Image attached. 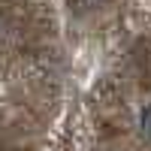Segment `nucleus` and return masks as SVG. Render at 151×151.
<instances>
[{
	"label": "nucleus",
	"mask_w": 151,
	"mask_h": 151,
	"mask_svg": "<svg viewBox=\"0 0 151 151\" xmlns=\"http://www.w3.org/2000/svg\"><path fill=\"white\" fill-rule=\"evenodd\" d=\"M139 130H142V136L151 142V103L148 106H142V112H139Z\"/></svg>",
	"instance_id": "obj_2"
},
{
	"label": "nucleus",
	"mask_w": 151,
	"mask_h": 151,
	"mask_svg": "<svg viewBox=\"0 0 151 151\" xmlns=\"http://www.w3.org/2000/svg\"><path fill=\"white\" fill-rule=\"evenodd\" d=\"M70 3V9L76 12V15H85V12H94V9H100L106 3V0H67Z\"/></svg>",
	"instance_id": "obj_1"
}]
</instances>
